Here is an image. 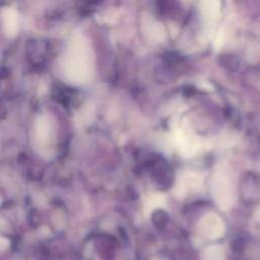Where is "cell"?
<instances>
[{"label":"cell","mask_w":260,"mask_h":260,"mask_svg":"<svg viewBox=\"0 0 260 260\" xmlns=\"http://www.w3.org/2000/svg\"><path fill=\"white\" fill-rule=\"evenodd\" d=\"M89 67L85 40L82 37L72 39L59 61L61 76L68 83L80 84L87 78Z\"/></svg>","instance_id":"6da1fadb"},{"label":"cell","mask_w":260,"mask_h":260,"mask_svg":"<svg viewBox=\"0 0 260 260\" xmlns=\"http://www.w3.org/2000/svg\"><path fill=\"white\" fill-rule=\"evenodd\" d=\"M55 138V122L51 115L43 114L38 117L32 128L35 148L42 154L53 155V142Z\"/></svg>","instance_id":"7a4b0ae2"},{"label":"cell","mask_w":260,"mask_h":260,"mask_svg":"<svg viewBox=\"0 0 260 260\" xmlns=\"http://www.w3.org/2000/svg\"><path fill=\"white\" fill-rule=\"evenodd\" d=\"M241 196L248 202H255L260 197V180L259 177L252 173H246L240 183L239 187Z\"/></svg>","instance_id":"3957f363"},{"label":"cell","mask_w":260,"mask_h":260,"mask_svg":"<svg viewBox=\"0 0 260 260\" xmlns=\"http://www.w3.org/2000/svg\"><path fill=\"white\" fill-rule=\"evenodd\" d=\"M3 28L7 37H15L18 31L19 17L17 11L13 7H5L1 11Z\"/></svg>","instance_id":"277c9868"},{"label":"cell","mask_w":260,"mask_h":260,"mask_svg":"<svg viewBox=\"0 0 260 260\" xmlns=\"http://www.w3.org/2000/svg\"><path fill=\"white\" fill-rule=\"evenodd\" d=\"M203 260H224L223 251L219 247H211L204 252Z\"/></svg>","instance_id":"5b68a950"},{"label":"cell","mask_w":260,"mask_h":260,"mask_svg":"<svg viewBox=\"0 0 260 260\" xmlns=\"http://www.w3.org/2000/svg\"><path fill=\"white\" fill-rule=\"evenodd\" d=\"M222 58V65L229 69H235L238 66V60L233 55H223Z\"/></svg>","instance_id":"8992f818"}]
</instances>
